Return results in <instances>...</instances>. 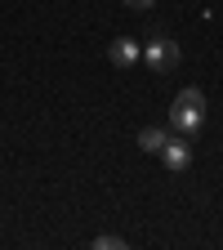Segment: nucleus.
I'll return each instance as SVG.
<instances>
[{"label": "nucleus", "mask_w": 223, "mask_h": 250, "mask_svg": "<svg viewBox=\"0 0 223 250\" xmlns=\"http://www.w3.org/2000/svg\"><path fill=\"white\" fill-rule=\"evenodd\" d=\"M201 121H205V94L197 85H187L183 94H174V103H170V130L192 139L201 130Z\"/></svg>", "instance_id": "nucleus-1"}, {"label": "nucleus", "mask_w": 223, "mask_h": 250, "mask_svg": "<svg viewBox=\"0 0 223 250\" xmlns=\"http://www.w3.org/2000/svg\"><path fill=\"white\" fill-rule=\"evenodd\" d=\"M143 62L152 72H174L179 67V45L170 41V36H152L147 45H143Z\"/></svg>", "instance_id": "nucleus-2"}, {"label": "nucleus", "mask_w": 223, "mask_h": 250, "mask_svg": "<svg viewBox=\"0 0 223 250\" xmlns=\"http://www.w3.org/2000/svg\"><path fill=\"white\" fill-rule=\"evenodd\" d=\"M161 161H165V170H187L192 166V147H187V134H170L165 139V147H161Z\"/></svg>", "instance_id": "nucleus-3"}, {"label": "nucleus", "mask_w": 223, "mask_h": 250, "mask_svg": "<svg viewBox=\"0 0 223 250\" xmlns=\"http://www.w3.org/2000/svg\"><path fill=\"white\" fill-rule=\"evenodd\" d=\"M107 58L116 62L121 72H130L134 62L143 58V49H139V41H125V36H116V41H112V49H107Z\"/></svg>", "instance_id": "nucleus-4"}, {"label": "nucleus", "mask_w": 223, "mask_h": 250, "mask_svg": "<svg viewBox=\"0 0 223 250\" xmlns=\"http://www.w3.org/2000/svg\"><path fill=\"white\" fill-rule=\"evenodd\" d=\"M165 139H170L165 130H156V125H147V130L139 134V147H143V152H156V156H161V147H165Z\"/></svg>", "instance_id": "nucleus-5"}, {"label": "nucleus", "mask_w": 223, "mask_h": 250, "mask_svg": "<svg viewBox=\"0 0 223 250\" xmlns=\"http://www.w3.org/2000/svg\"><path fill=\"white\" fill-rule=\"evenodd\" d=\"M94 250H125V237H116V232H103V237H94Z\"/></svg>", "instance_id": "nucleus-6"}, {"label": "nucleus", "mask_w": 223, "mask_h": 250, "mask_svg": "<svg viewBox=\"0 0 223 250\" xmlns=\"http://www.w3.org/2000/svg\"><path fill=\"white\" fill-rule=\"evenodd\" d=\"M121 5H130V9H152L156 0H121Z\"/></svg>", "instance_id": "nucleus-7"}]
</instances>
